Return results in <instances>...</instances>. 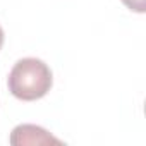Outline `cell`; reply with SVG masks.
<instances>
[{
    "label": "cell",
    "instance_id": "7a4b0ae2",
    "mask_svg": "<svg viewBox=\"0 0 146 146\" xmlns=\"http://www.w3.org/2000/svg\"><path fill=\"white\" fill-rule=\"evenodd\" d=\"M9 143L12 146H24V144H62L60 139L52 136L46 129L35 125V124H21L12 129Z\"/></svg>",
    "mask_w": 146,
    "mask_h": 146
},
{
    "label": "cell",
    "instance_id": "6da1fadb",
    "mask_svg": "<svg viewBox=\"0 0 146 146\" xmlns=\"http://www.w3.org/2000/svg\"><path fill=\"white\" fill-rule=\"evenodd\" d=\"M52 83L53 78L50 67L35 57L17 60L7 78L9 91L23 102H35L43 98L50 91Z\"/></svg>",
    "mask_w": 146,
    "mask_h": 146
},
{
    "label": "cell",
    "instance_id": "3957f363",
    "mask_svg": "<svg viewBox=\"0 0 146 146\" xmlns=\"http://www.w3.org/2000/svg\"><path fill=\"white\" fill-rule=\"evenodd\" d=\"M122 4L127 9H131L134 12H139V14H143L146 11V0H122Z\"/></svg>",
    "mask_w": 146,
    "mask_h": 146
},
{
    "label": "cell",
    "instance_id": "277c9868",
    "mask_svg": "<svg viewBox=\"0 0 146 146\" xmlns=\"http://www.w3.org/2000/svg\"><path fill=\"white\" fill-rule=\"evenodd\" d=\"M2 45H4V29L0 26V48H2Z\"/></svg>",
    "mask_w": 146,
    "mask_h": 146
}]
</instances>
